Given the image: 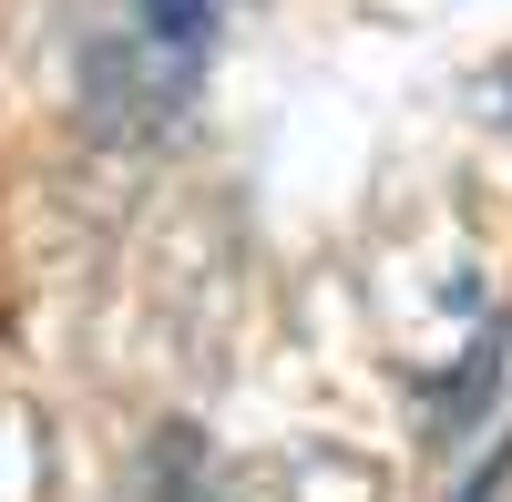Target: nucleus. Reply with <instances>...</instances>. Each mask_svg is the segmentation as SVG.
Returning <instances> with one entry per match:
<instances>
[{
  "label": "nucleus",
  "mask_w": 512,
  "mask_h": 502,
  "mask_svg": "<svg viewBox=\"0 0 512 502\" xmlns=\"http://www.w3.org/2000/svg\"><path fill=\"white\" fill-rule=\"evenodd\" d=\"M205 72H216V0H123L82 52V123L144 154L195 113Z\"/></svg>",
  "instance_id": "obj_1"
},
{
  "label": "nucleus",
  "mask_w": 512,
  "mask_h": 502,
  "mask_svg": "<svg viewBox=\"0 0 512 502\" xmlns=\"http://www.w3.org/2000/svg\"><path fill=\"white\" fill-rule=\"evenodd\" d=\"M123 502H226V472L205 462L195 431H154L144 462H134V482H123Z\"/></svg>",
  "instance_id": "obj_2"
}]
</instances>
